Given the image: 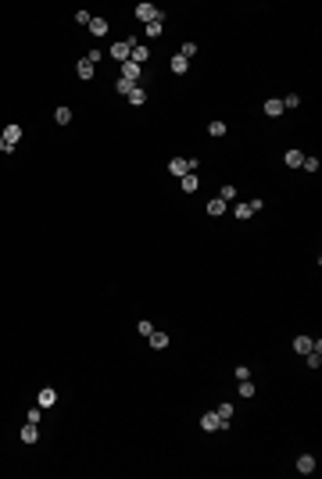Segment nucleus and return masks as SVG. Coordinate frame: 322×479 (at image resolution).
I'll return each mask as SVG.
<instances>
[{
    "label": "nucleus",
    "instance_id": "nucleus-15",
    "mask_svg": "<svg viewBox=\"0 0 322 479\" xmlns=\"http://www.w3.org/2000/svg\"><path fill=\"white\" fill-rule=\"evenodd\" d=\"M233 215H236V219H240V222H247V219H251L254 211H251V204H247V201H236V204H233Z\"/></svg>",
    "mask_w": 322,
    "mask_h": 479
},
{
    "label": "nucleus",
    "instance_id": "nucleus-16",
    "mask_svg": "<svg viewBox=\"0 0 322 479\" xmlns=\"http://www.w3.org/2000/svg\"><path fill=\"white\" fill-rule=\"evenodd\" d=\"M172 72H176V75H186V72H190V61H186L183 54H176V57H172Z\"/></svg>",
    "mask_w": 322,
    "mask_h": 479
},
{
    "label": "nucleus",
    "instance_id": "nucleus-7",
    "mask_svg": "<svg viewBox=\"0 0 322 479\" xmlns=\"http://www.w3.org/2000/svg\"><path fill=\"white\" fill-rule=\"evenodd\" d=\"M93 72H97V64H90V61H86V57H82V61L75 64V75H79L82 82H90V79H93Z\"/></svg>",
    "mask_w": 322,
    "mask_h": 479
},
{
    "label": "nucleus",
    "instance_id": "nucleus-34",
    "mask_svg": "<svg viewBox=\"0 0 322 479\" xmlns=\"http://www.w3.org/2000/svg\"><path fill=\"white\" fill-rule=\"evenodd\" d=\"M100 57H104V50H97V47H93V50H90V54H86V61H90V64H97V61H100Z\"/></svg>",
    "mask_w": 322,
    "mask_h": 479
},
{
    "label": "nucleus",
    "instance_id": "nucleus-18",
    "mask_svg": "<svg viewBox=\"0 0 322 479\" xmlns=\"http://www.w3.org/2000/svg\"><path fill=\"white\" fill-rule=\"evenodd\" d=\"M147 340H150V347H154V351H161V347H168V336H165V333H158V329L150 333Z\"/></svg>",
    "mask_w": 322,
    "mask_h": 479
},
{
    "label": "nucleus",
    "instance_id": "nucleus-6",
    "mask_svg": "<svg viewBox=\"0 0 322 479\" xmlns=\"http://www.w3.org/2000/svg\"><path fill=\"white\" fill-rule=\"evenodd\" d=\"M36 401H39V408H54V404H57V390H54V386H43Z\"/></svg>",
    "mask_w": 322,
    "mask_h": 479
},
{
    "label": "nucleus",
    "instance_id": "nucleus-10",
    "mask_svg": "<svg viewBox=\"0 0 322 479\" xmlns=\"http://www.w3.org/2000/svg\"><path fill=\"white\" fill-rule=\"evenodd\" d=\"M129 61H136V64H140V68H143V64L150 61V50L143 47V43H136V47H133V54H129Z\"/></svg>",
    "mask_w": 322,
    "mask_h": 479
},
{
    "label": "nucleus",
    "instance_id": "nucleus-8",
    "mask_svg": "<svg viewBox=\"0 0 322 479\" xmlns=\"http://www.w3.org/2000/svg\"><path fill=\"white\" fill-rule=\"evenodd\" d=\"M262 111H265L269 118H279V115H283V100H279V97H269V100H265V107H262Z\"/></svg>",
    "mask_w": 322,
    "mask_h": 479
},
{
    "label": "nucleus",
    "instance_id": "nucleus-13",
    "mask_svg": "<svg viewBox=\"0 0 322 479\" xmlns=\"http://www.w3.org/2000/svg\"><path fill=\"white\" fill-rule=\"evenodd\" d=\"M18 140H21V125H4V143L14 147Z\"/></svg>",
    "mask_w": 322,
    "mask_h": 479
},
{
    "label": "nucleus",
    "instance_id": "nucleus-3",
    "mask_svg": "<svg viewBox=\"0 0 322 479\" xmlns=\"http://www.w3.org/2000/svg\"><path fill=\"white\" fill-rule=\"evenodd\" d=\"M136 18L143 21V25H150V21H161L165 14H161L154 4H147V0H143V4H136Z\"/></svg>",
    "mask_w": 322,
    "mask_h": 479
},
{
    "label": "nucleus",
    "instance_id": "nucleus-19",
    "mask_svg": "<svg viewBox=\"0 0 322 479\" xmlns=\"http://www.w3.org/2000/svg\"><path fill=\"white\" fill-rule=\"evenodd\" d=\"M90 32H93V36H104V32H107V18H90Z\"/></svg>",
    "mask_w": 322,
    "mask_h": 479
},
{
    "label": "nucleus",
    "instance_id": "nucleus-26",
    "mask_svg": "<svg viewBox=\"0 0 322 479\" xmlns=\"http://www.w3.org/2000/svg\"><path fill=\"white\" fill-rule=\"evenodd\" d=\"M115 90L129 97V93H133V90H136V82H129V79H118V82H115Z\"/></svg>",
    "mask_w": 322,
    "mask_h": 479
},
{
    "label": "nucleus",
    "instance_id": "nucleus-32",
    "mask_svg": "<svg viewBox=\"0 0 322 479\" xmlns=\"http://www.w3.org/2000/svg\"><path fill=\"white\" fill-rule=\"evenodd\" d=\"M301 168H305V172H319V158H305V161H301Z\"/></svg>",
    "mask_w": 322,
    "mask_h": 479
},
{
    "label": "nucleus",
    "instance_id": "nucleus-2",
    "mask_svg": "<svg viewBox=\"0 0 322 479\" xmlns=\"http://www.w3.org/2000/svg\"><path fill=\"white\" fill-rule=\"evenodd\" d=\"M133 47H136V39L129 36V39H118V43H115V47L107 50V54H111V61H118V64H122V61H129V54H133Z\"/></svg>",
    "mask_w": 322,
    "mask_h": 479
},
{
    "label": "nucleus",
    "instance_id": "nucleus-33",
    "mask_svg": "<svg viewBox=\"0 0 322 479\" xmlns=\"http://www.w3.org/2000/svg\"><path fill=\"white\" fill-rule=\"evenodd\" d=\"M90 18H93L90 11H75V21H79V25H90Z\"/></svg>",
    "mask_w": 322,
    "mask_h": 479
},
{
    "label": "nucleus",
    "instance_id": "nucleus-4",
    "mask_svg": "<svg viewBox=\"0 0 322 479\" xmlns=\"http://www.w3.org/2000/svg\"><path fill=\"white\" fill-rule=\"evenodd\" d=\"M118 68H122V79H129V82H136V86H140V75H143V68H140L136 61H122Z\"/></svg>",
    "mask_w": 322,
    "mask_h": 479
},
{
    "label": "nucleus",
    "instance_id": "nucleus-11",
    "mask_svg": "<svg viewBox=\"0 0 322 479\" xmlns=\"http://www.w3.org/2000/svg\"><path fill=\"white\" fill-rule=\"evenodd\" d=\"M297 472L301 476H312L315 472V458H312V454H301V458H297Z\"/></svg>",
    "mask_w": 322,
    "mask_h": 479
},
{
    "label": "nucleus",
    "instance_id": "nucleus-12",
    "mask_svg": "<svg viewBox=\"0 0 322 479\" xmlns=\"http://www.w3.org/2000/svg\"><path fill=\"white\" fill-rule=\"evenodd\" d=\"M208 215H211V219H219V215H226L229 211V204L226 201H219V197H215V201H208V208H204Z\"/></svg>",
    "mask_w": 322,
    "mask_h": 479
},
{
    "label": "nucleus",
    "instance_id": "nucleus-22",
    "mask_svg": "<svg viewBox=\"0 0 322 479\" xmlns=\"http://www.w3.org/2000/svg\"><path fill=\"white\" fill-rule=\"evenodd\" d=\"M215 415L222 419V426H229V419H233V404H219V408H215Z\"/></svg>",
    "mask_w": 322,
    "mask_h": 479
},
{
    "label": "nucleus",
    "instance_id": "nucleus-21",
    "mask_svg": "<svg viewBox=\"0 0 322 479\" xmlns=\"http://www.w3.org/2000/svg\"><path fill=\"white\" fill-rule=\"evenodd\" d=\"M54 122H57V125H68V122H72V107H57V111H54Z\"/></svg>",
    "mask_w": 322,
    "mask_h": 479
},
{
    "label": "nucleus",
    "instance_id": "nucleus-31",
    "mask_svg": "<svg viewBox=\"0 0 322 479\" xmlns=\"http://www.w3.org/2000/svg\"><path fill=\"white\" fill-rule=\"evenodd\" d=\"M136 333H140V336H150V333H154V325L143 318V322H136Z\"/></svg>",
    "mask_w": 322,
    "mask_h": 479
},
{
    "label": "nucleus",
    "instance_id": "nucleus-23",
    "mask_svg": "<svg viewBox=\"0 0 322 479\" xmlns=\"http://www.w3.org/2000/svg\"><path fill=\"white\" fill-rule=\"evenodd\" d=\"M219 201H226V204H233V201H236V186H229V183H226V186L219 190Z\"/></svg>",
    "mask_w": 322,
    "mask_h": 479
},
{
    "label": "nucleus",
    "instance_id": "nucleus-17",
    "mask_svg": "<svg viewBox=\"0 0 322 479\" xmlns=\"http://www.w3.org/2000/svg\"><path fill=\"white\" fill-rule=\"evenodd\" d=\"M283 161H287V168H301L305 154H301V150H287V154H283Z\"/></svg>",
    "mask_w": 322,
    "mask_h": 479
},
{
    "label": "nucleus",
    "instance_id": "nucleus-30",
    "mask_svg": "<svg viewBox=\"0 0 322 479\" xmlns=\"http://www.w3.org/2000/svg\"><path fill=\"white\" fill-rule=\"evenodd\" d=\"M258 390H254V383H247V379H240V397H254Z\"/></svg>",
    "mask_w": 322,
    "mask_h": 479
},
{
    "label": "nucleus",
    "instance_id": "nucleus-5",
    "mask_svg": "<svg viewBox=\"0 0 322 479\" xmlns=\"http://www.w3.org/2000/svg\"><path fill=\"white\" fill-rule=\"evenodd\" d=\"M201 429H204V433H215V429H222V419L215 415V411H204V415H201Z\"/></svg>",
    "mask_w": 322,
    "mask_h": 479
},
{
    "label": "nucleus",
    "instance_id": "nucleus-35",
    "mask_svg": "<svg viewBox=\"0 0 322 479\" xmlns=\"http://www.w3.org/2000/svg\"><path fill=\"white\" fill-rule=\"evenodd\" d=\"M11 150H14V147H7V143H4V136H0V154H11Z\"/></svg>",
    "mask_w": 322,
    "mask_h": 479
},
{
    "label": "nucleus",
    "instance_id": "nucleus-28",
    "mask_svg": "<svg viewBox=\"0 0 322 479\" xmlns=\"http://www.w3.org/2000/svg\"><path fill=\"white\" fill-rule=\"evenodd\" d=\"M143 100H147V93H143V86H136V90L129 93V104H136V107H140Z\"/></svg>",
    "mask_w": 322,
    "mask_h": 479
},
{
    "label": "nucleus",
    "instance_id": "nucleus-25",
    "mask_svg": "<svg viewBox=\"0 0 322 479\" xmlns=\"http://www.w3.org/2000/svg\"><path fill=\"white\" fill-rule=\"evenodd\" d=\"M161 29H165V21H150V25H143V32L154 39V36H161Z\"/></svg>",
    "mask_w": 322,
    "mask_h": 479
},
{
    "label": "nucleus",
    "instance_id": "nucleus-9",
    "mask_svg": "<svg viewBox=\"0 0 322 479\" xmlns=\"http://www.w3.org/2000/svg\"><path fill=\"white\" fill-rule=\"evenodd\" d=\"M179 186H183L186 193H197V186H201V176H197V172H186V176L179 179Z\"/></svg>",
    "mask_w": 322,
    "mask_h": 479
},
{
    "label": "nucleus",
    "instance_id": "nucleus-14",
    "mask_svg": "<svg viewBox=\"0 0 322 479\" xmlns=\"http://www.w3.org/2000/svg\"><path fill=\"white\" fill-rule=\"evenodd\" d=\"M36 440H39V429L32 422H25V426H21V444H36Z\"/></svg>",
    "mask_w": 322,
    "mask_h": 479
},
{
    "label": "nucleus",
    "instance_id": "nucleus-20",
    "mask_svg": "<svg viewBox=\"0 0 322 479\" xmlns=\"http://www.w3.org/2000/svg\"><path fill=\"white\" fill-rule=\"evenodd\" d=\"M294 351H297V354H308V351H312V340H308V336H294Z\"/></svg>",
    "mask_w": 322,
    "mask_h": 479
},
{
    "label": "nucleus",
    "instance_id": "nucleus-24",
    "mask_svg": "<svg viewBox=\"0 0 322 479\" xmlns=\"http://www.w3.org/2000/svg\"><path fill=\"white\" fill-rule=\"evenodd\" d=\"M279 100H283V111H294V107L301 104V97H297V93H287V97H279Z\"/></svg>",
    "mask_w": 322,
    "mask_h": 479
},
{
    "label": "nucleus",
    "instance_id": "nucleus-29",
    "mask_svg": "<svg viewBox=\"0 0 322 479\" xmlns=\"http://www.w3.org/2000/svg\"><path fill=\"white\" fill-rule=\"evenodd\" d=\"M226 129H229L226 122H211V125H208V133H211V136H226Z\"/></svg>",
    "mask_w": 322,
    "mask_h": 479
},
{
    "label": "nucleus",
    "instance_id": "nucleus-1",
    "mask_svg": "<svg viewBox=\"0 0 322 479\" xmlns=\"http://www.w3.org/2000/svg\"><path fill=\"white\" fill-rule=\"evenodd\" d=\"M186 172H197V158H172L168 161V176L172 179H183Z\"/></svg>",
    "mask_w": 322,
    "mask_h": 479
},
{
    "label": "nucleus",
    "instance_id": "nucleus-27",
    "mask_svg": "<svg viewBox=\"0 0 322 479\" xmlns=\"http://www.w3.org/2000/svg\"><path fill=\"white\" fill-rule=\"evenodd\" d=\"M179 54H183V57L190 61L193 54H197V43H193V39H186V43H183V47H179Z\"/></svg>",
    "mask_w": 322,
    "mask_h": 479
}]
</instances>
